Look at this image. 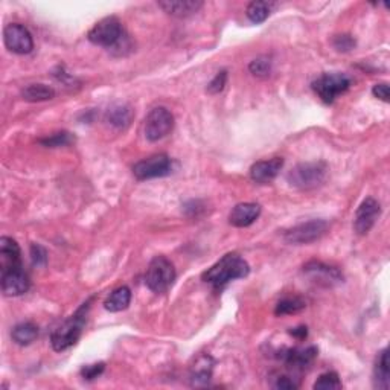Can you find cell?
<instances>
[{
    "mask_svg": "<svg viewBox=\"0 0 390 390\" xmlns=\"http://www.w3.org/2000/svg\"><path fill=\"white\" fill-rule=\"evenodd\" d=\"M22 98L28 102H43L55 98V90L47 84H30L22 90Z\"/></svg>",
    "mask_w": 390,
    "mask_h": 390,
    "instance_id": "cell-23",
    "label": "cell"
},
{
    "mask_svg": "<svg viewBox=\"0 0 390 390\" xmlns=\"http://www.w3.org/2000/svg\"><path fill=\"white\" fill-rule=\"evenodd\" d=\"M171 171L173 163L166 154L150 155V158L138 162L136 165L133 166V175L140 182L158 179V177H165L171 174Z\"/></svg>",
    "mask_w": 390,
    "mask_h": 390,
    "instance_id": "cell-9",
    "label": "cell"
},
{
    "mask_svg": "<svg viewBox=\"0 0 390 390\" xmlns=\"http://www.w3.org/2000/svg\"><path fill=\"white\" fill-rule=\"evenodd\" d=\"M313 387L316 390H338L343 387V384L336 372H325L317 378Z\"/></svg>",
    "mask_w": 390,
    "mask_h": 390,
    "instance_id": "cell-28",
    "label": "cell"
},
{
    "mask_svg": "<svg viewBox=\"0 0 390 390\" xmlns=\"http://www.w3.org/2000/svg\"><path fill=\"white\" fill-rule=\"evenodd\" d=\"M174 129L173 113L165 107H155L145 118L144 133L150 142H159Z\"/></svg>",
    "mask_w": 390,
    "mask_h": 390,
    "instance_id": "cell-7",
    "label": "cell"
},
{
    "mask_svg": "<svg viewBox=\"0 0 390 390\" xmlns=\"http://www.w3.org/2000/svg\"><path fill=\"white\" fill-rule=\"evenodd\" d=\"M332 45H334V47L338 52H349L354 47H356L357 41L352 37V35L342 34V35H336L334 40H332Z\"/></svg>",
    "mask_w": 390,
    "mask_h": 390,
    "instance_id": "cell-30",
    "label": "cell"
},
{
    "mask_svg": "<svg viewBox=\"0 0 390 390\" xmlns=\"http://www.w3.org/2000/svg\"><path fill=\"white\" fill-rule=\"evenodd\" d=\"M303 273L321 287H334L343 282V274L338 268L326 266L318 261H311L308 264H305Z\"/></svg>",
    "mask_w": 390,
    "mask_h": 390,
    "instance_id": "cell-11",
    "label": "cell"
},
{
    "mask_svg": "<svg viewBox=\"0 0 390 390\" xmlns=\"http://www.w3.org/2000/svg\"><path fill=\"white\" fill-rule=\"evenodd\" d=\"M307 308V302L302 297H285L278 302L274 308L276 316H290V314H297Z\"/></svg>",
    "mask_w": 390,
    "mask_h": 390,
    "instance_id": "cell-26",
    "label": "cell"
},
{
    "mask_svg": "<svg viewBox=\"0 0 390 390\" xmlns=\"http://www.w3.org/2000/svg\"><path fill=\"white\" fill-rule=\"evenodd\" d=\"M104 369H105L104 363H95V365L84 366L81 369V377L86 381H94L95 378H98L99 375L104 372Z\"/></svg>",
    "mask_w": 390,
    "mask_h": 390,
    "instance_id": "cell-32",
    "label": "cell"
},
{
    "mask_svg": "<svg viewBox=\"0 0 390 390\" xmlns=\"http://www.w3.org/2000/svg\"><path fill=\"white\" fill-rule=\"evenodd\" d=\"M41 145H45L47 148H58V147H67L75 142V136L69 131H58L54 133L51 136L43 138L39 140Z\"/></svg>",
    "mask_w": 390,
    "mask_h": 390,
    "instance_id": "cell-27",
    "label": "cell"
},
{
    "mask_svg": "<svg viewBox=\"0 0 390 390\" xmlns=\"http://www.w3.org/2000/svg\"><path fill=\"white\" fill-rule=\"evenodd\" d=\"M329 224L325 221V219H311V221L302 223L299 226H294L293 229H290L285 232V241L288 244H311L314 241L321 239L326 230H328Z\"/></svg>",
    "mask_w": 390,
    "mask_h": 390,
    "instance_id": "cell-8",
    "label": "cell"
},
{
    "mask_svg": "<svg viewBox=\"0 0 390 390\" xmlns=\"http://www.w3.org/2000/svg\"><path fill=\"white\" fill-rule=\"evenodd\" d=\"M290 334L296 337L297 340H305L308 337V329H307V326H299V328H294L290 331Z\"/></svg>",
    "mask_w": 390,
    "mask_h": 390,
    "instance_id": "cell-36",
    "label": "cell"
},
{
    "mask_svg": "<svg viewBox=\"0 0 390 390\" xmlns=\"http://www.w3.org/2000/svg\"><path fill=\"white\" fill-rule=\"evenodd\" d=\"M124 35L125 32L120 20L115 16H110L99 20V22L89 31L87 39L90 43H94L96 46L111 49L119 43V40L122 39Z\"/></svg>",
    "mask_w": 390,
    "mask_h": 390,
    "instance_id": "cell-5",
    "label": "cell"
},
{
    "mask_svg": "<svg viewBox=\"0 0 390 390\" xmlns=\"http://www.w3.org/2000/svg\"><path fill=\"white\" fill-rule=\"evenodd\" d=\"M372 94L375 98L381 99V101L389 102V86L386 83H380V84H375L373 89H372Z\"/></svg>",
    "mask_w": 390,
    "mask_h": 390,
    "instance_id": "cell-35",
    "label": "cell"
},
{
    "mask_svg": "<svg viewBox=\"0 0 390 390\" xmlns=\"http://www.w3.org/2000/svg\"><path fill=\"white\" fill-rule=\"evenodd\" d=\"M130 302H131V290L127 285H122L116 290H113L110 296L104 302V308L110 311V313H119V311L129 308Z\"/></svg>",
    "mask_w": 390,
    "mask_h": 390,
    "instance_id": "cell-22",
    "label": "cell"
},
{
    "mask_svg": "<svg viewBox=\"0 0 390 390\" xmlns=\"http://www.w3.org/2000/svg\"><path fill=\"white\" fill-rule=\"evenodd\" d=\"M261 215L258 203H239L229 214V223L235 228H249Z\"/></svg>",
    "mask_w": 390,
    "mask_h": 390,
    "instance_id": "cell-17",
    "label": "cell"
},
{
    "mask_svg": "<svg viewBox=\"0 0 390 390\" xmlns=\"http://www.w3.org/2000/svg\"><path fill=\"white\" fill-rule=\"evenodd\" d=\"M177 278L175 268L171 261L165 257H155L147 268L145 282L147 287L155 294L166 293Z\"/></svg>",
    "mask_w": 390,
    "mask_h": 390,
    "instance_id": "cell-4",
    "label": "cell"
},
{
    "mask_svg": "<svg viewBox=\"0 0 390 390\" xmlns=\"http://www.w3.org/2000/svg\"><path fill=\"white\" fill-rule=\"evenodd\" d=\"M273 387L281 389V390H294L299 386H297L292 378L287 377V375H279V377L276 378V382L273 384Z\"/></svg>",
    "mask_w": 390,
    "mask_h": 390,
    "instance_id": "cell-34",
    "label": "cell"
},
{
    "mask_svg": "<svg viewBox=\"0 0 390 390\" xmlns=\"http://www.w3.org/2000/svg\"><path fill=\"white\" fill-rule=\"evenodd\" d=\"M328 165L325 162H307L296 165L287 174V180L297 189H314L325 182Z\"/></svg>",
    "mask_w": 390,
    "mask_h": 390,
    "instance_id": "cell-3",
    "label": "cell"
},
{
    "mask_svg": "<svg viewBox=\"0 0 390 390\" xmlns=\"http://www.w3.org/2000/svg\"><path fill=\"white\" fill-rule=\"evenodd\" d=\"M166 14L173 17H191L203 8L202 0H162L158 3Z\"/></svg>",
    "mask_w": 390,
    "mask_h": 390,
    "instance_id": "cell-18",
    "label": "cell"
},
{
    "mask_svg": "<svg viewBox=\"0 0 390 390\" xmlns=\"http://www.w3.org/2000/svg\"><path fill=\"white\" fill-rule=\"evenodd\" d=\"M0 283H2V293L8 297H17L25 294L31 285L30 278H28V274L25 273L23 267L2 272Z\"/></svg>",
    "mask_w": 390,
    "mask_h": 390,
    "instance_id": "cell-14",
    "label": "cell"
},
{
    "mask_svg": "<svg viewBox=\"0 0 390 390\" xmlns=\"http://www.w3.org/2000/svg\"><path fill=\"white\" fill-rule=\"evenodd\" d=\"M133 109L129 104H115L105 113V120L118 130H125L133 120Z\"/></svg>",
    "mask_w": 390,
    "mask_h": 390,
    "instance_id": "cell-20",
    "label": "cell"
},
{
    "mask_svg": "<svg viewBox=\"0 0 390 390\" xmlns=\"http://www.w3.org/2000/svg\"><path fill=\"white\" fill-rule=\"evenodd\" d=\"M11 337L14 342L20 346H28L32 342H35V338L39 337V326L32 322H23L14 326V329L11 332Z\"/></svg>",
    "mask_w": 390,
    "mask_h": 390,
    "instance_id": "cell-24",
    "label": "cell"
},
{
    "mask_svg": "<svg viewBox=\"0 0 390 390\" xmlns=\"http://www.w3.org/2000/svg\"><path fill=\"white\" fill-rule=\"evenodd\" d=\"M214 372V360L209 356H202L195 360V365L191 369V384L193 386H206L212 378Z\"/></svg>",
    "mask_w": 390,
    "mask_h": 390,
    "instance_id": "cell-19",
    "label": "cell"
},
{
    "mask_svg": "<svg viewBox=\"0 0 390 390\" xmlns=\"http://www.w3.org/2000/svg\"><path fill=\"white\" fill-rule=\"evenodd\" d=\"M351 87L349 76L340 72L322 74L313 81V90L325 104H332Z\"/></svg>",
    "mask_w": 390,
    "mask_h": 390,
    "instance_id": "cell-6",
    "label": "cell"
},
{
    "mask_svg": "<svg viewBox=\"0 0 390 390\" xmlns=\"http://www.w3.org/2000/svg\"><path fill=\"white\" fill-rule=\"evenodd\" d=\"M381 215V206L375 198L369 197L366 200L361 202L356 212V218H354V229L358 235H366L371 232V229L377 223V219Z\"/></svg>",
    "mask_w": 390,
    "mask_h": 390,
    "instance_id": "cell-12",
    "label": "cell"
},
{
    "mask_svg": "<svg viewBox=\"0 0 390 390\" xmlns=\"http://www.w3.org/2000/svg\"><path fill=\"white\" fill-rule=\"evenodd\" d=\"M373 384L377 389L387 390L390 386V366H389V349H382L373 369Z\"/></svg>",
    "mask_w": 390,
    "mask_h": 390,
    "instance_id": "cell-21",
    "label": "cell"
},
{
    "mask_svg": "<svg viewBox=\"0 0 390 390\" xmlns=\"http://www.w3.org/2000/svg\"><path fill=\"white\" fill-rule=\"evenodd\" d=\"M272 8H273V3L261 2V0H258V2L249 3V6H247V10H246V14L252 23L258 25V23L266 22V20L270 17Z\"/></svg>",
    "mask_w": 390,
    "mask_h": 390,
    "instance_id": "cell-25",
    "label": "cell"
},
{
    "mask_svg": "<svg viewBox=\"0 0 390 390\" xmlns=\"http://www.w3.org/2000/svg\"><path fill=\"white\" fill-rule=\"evenodd\" d=\"M249 273L250 266L247 264L244 258H241L237 253H228L210 268H208L202 274V279L206 283H210L212 287L223 288L232 281L246 278V276H249Z\"/></svg>",
    "mask_w": 390,
    "mask_h": 390,
    "instance_id": "cell-1",
    "label": "cell"
},
{
    "mask_svg": "<svg viewBox=\"0 0 390 390\" xmlns=\"http://www.w3.org/2000/svg\"><path fill=\"white\" fill-rule=\"evenodd\" d=\"M283 166L282 158H273L270 160H261L253 163L250 168V179L257 183L266 184L273 182Z\"/></svg>",
    "mask_w": 390,
    "mask_h": 390,
    "instance_id": "cell-15",
    "label": "cell"
},
{
    "mask_svg": "<svg viewBox=\"0 0 390 390\" xmlns=\"http://www.w3.org/2000/svg\"><path fill=\"white\" fill-rule=\"evenodd\" d=\"M22 266V252L17 241L10 237L0 238V272L19 268Z\"/></svg>",
    "mask_w": 390,
    "mask_h": 390,
    "instance_id": "cell-16",
    "label": "cell"
},
{
    "mask_svg": "<svg viewBox=\"0 0 390 390\" xmlns=\"http://www.w3.org/2000/svg\"><path fill=\"white\" fill-rule=\"evenodd\" d=\"M249 70L254 76L267 78L272 72V61L268 56H259V58L253 60L249 65Z\"/></svg>",
    "mask_w": 390,
    "mask_h": 390,
    "instance_id": "cell-29",
    "label": "cell"
},
{
    "mask_svg": "<svg viewBox=\"0 0 390 390\" xmlns=\"http://www.w3.org/2000/svg\"><path fill=\"white\" fill-rule=\"evenodd\" d=\"M3 41L5 46L8 47L12 54L17 55L31 54L34 49L32 34L26 26L20 23H10L5 26Z\"/></svg>",
    "mask_w": 390,
    "mask_h": 390,
    "instance_id": "cell-10",
    "label": "cell"
},
{
    "mask_svg": "<svg viewBox=\"0 0 390 390\" xmlns=\"http://www.w3.org/2000/svg\"><path fill=\"white\" fill-rule=\"evenodd\" d=\"M317 347H285L279 352L278 358L283 361V365L296 369V371H305L317 358Z\"/></svg>",
    "mask_w": 390,
    "mask_h": 390,
    "instance_id": "cell-13",
    "label": "cell"
},
{
    "mask_svg": "<svg viewBox=\"0 0 390 390\" xmlns=\"http://www.w3.org/2000/svg\"><path fill=\"white\" fill-rule=\"evenodd\" d=\"M90 303H91V299L84 302L81 307L67 318V321L63 322L58 328L52 332L51 345L56 352H63V351L69 349V347L76 345L78 340H80L84 326H86V322H87Z\"/></svg>",
    "mask_w": 390,
    "mask_h": 390,
    "instance_id": "cell-2",
    "label": "cell"
},
{
    "mask_svg": "<svg viewBox=\"0 0 390 390\" xmlns=\"http://www.w3.org/2000/svg\"><path fill=\"white\" fill-rule=\"evenodd\" d=\"M226 83H228V72L226 70H221V72H218L214 78H212V81L208 84V94L210 95H217L219 91H223V89L226 87Z\"/></svg>",
    "mask_w": 390,
    "mask_h": 390,
    "instance_id": "cell-31",
    "label": "cell"
},
{
    "mask_svg": "<svg viewBox=\"0 0 390 390\" xmlns=\"http://www.w3.org/2000/svg\"><path fill=\"white\" fill-rule=\"evenodd\" d=\"M31 259L34 266H46L47 261V252L43 246L40 244H32L31 246Z\"/></svg>",
    "mask_w": 390,
    "mask_h": 390,
    "instance_id": "cell-33",
    "label": "cell"
}]
</instances>
